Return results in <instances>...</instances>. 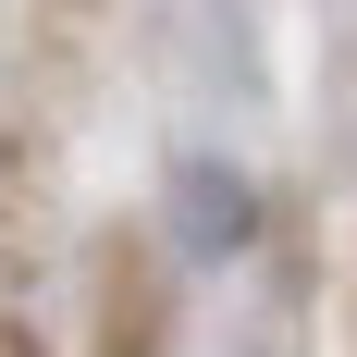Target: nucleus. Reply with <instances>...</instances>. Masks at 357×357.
Wrapping results in <instances>:
<instances>
[{"mask_svg":"<svg viewBox=\"0 0 357 357\" xmlns=\"http://www.w3.org/2000/svg\"><path fill=\"white\" fill-rule=\"evenodd\" d=\"M259 234V185L222 173V160H173V247L185 259H234Z\"/></svg>","mask_w":357,"mask_h":357,"instance_id":"1","label":"nucleus"}]
</instances>
